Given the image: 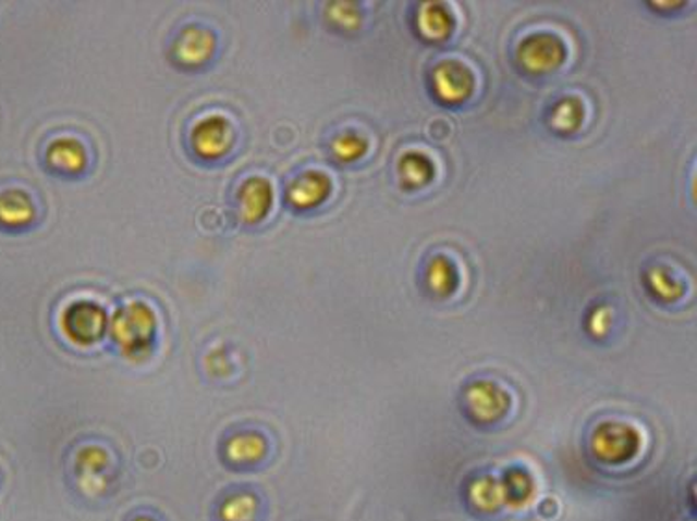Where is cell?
<instances>
[{
  "label": "cell",
  "instance_id": "cell-18",
  "mask_svg": "<svg viewBox=\"0 0 697 521\" xmlns=\"http://www.w3.org/2000/svg\"><path fill=\"white\" fill-rule=\"evenodd\" d=\"M646 288L657 301L673 302L685 294V286L672 270L665 265H655L644 273Z\"/></svg>",
  "mask_w": 697,
  "mask_h": 521
},
{
  "label": "cell",
  "instance_id": "cell-19",
  "mask_svg": "<svg viewBox=\"0 0 697 521\" xmlns=\"http://www.w3.org/2000/svg\"><path fill=\"white\" fill-rule=\"evenodd\" d=\"M467 497H469L470 505L482 512H493V510L501 509L502 505H506V494H504L502 481L489 477V475L475 479L467 488Z\"/></svg>",
  "mask_w": 697,
  "mask_h": 521
},
{
  "label": "cell",
  "instance_id": "cell-2",
  "mask_svg": "<svg viewBox=\"0 0 697 521\" xmlns=\"http://www.w3.org/2000/svg\"><path fill=\"white\" fill-rule=\"evenodd\" d=\"M273 451L272 436L257 425H233L223 431L216 444V455L223 470L235 475L265 470Z\"/></svg>",
  "mask_w": 697,
  "mask_h": 521
},
{
  "label": "cell",
  "instance_id": "cell-20",
  "mask_svg": "<svg viewBox=\"0 0 697 521\" xmlns=\"http://www.w3.org/2000/svg\"><path fill=\"white\" fill-rule=\"evenodd\" d=\"M584 108L577 97H564L554 102L549 113V125L557 134H571L583 125Z\"/></svg>",
  "mask_w": 697,
  "mask_h": 521
},
{
  "label": "cell",
  "instance_id": "cell-16",
  "mask_svg": "<svg viewBox=\"0 0 697 521\" xmlns=\"http://www.w3.org/2000/svg\"><path fill=\"white\" fill-rule=\"evenodd\" d=\"M425 283L431 296L441 297V299L451 297L460 284L456 264L443 255L431 258L426 268Z\"/></svg>",
  "mask_w": 697,
  "mask_h": 521
},
{
  "label": "cell",
  "instance_id": "cell-3",
  "mask_svg": "<svg viewBox=\"0 0 697 521\" xmlns=\"http://www.w3.org/2000/svg\"><path fill=\"white\" fill-rule=\"evenodd\" d=\"M110 342L127 360L149 357L159 336V321L146 302L131 301L112 315L108 323Z\"/></svg>",
  "mask_w": 697,
  "mask_h": 521
},
{
  "label": "cell",
  "instance_id": "cell-1",
  "mask_svg": "<svg viewBox=\"0 0 697 521\" xmlns=\"http://www.w3.org/2000/svg\"><path fill=\"white\" fill-rule=\"evenodd\" d=\"M123 473V455L105 436H81L65 451V486L73 499L88 509H102L120 494Z\"/></svg>",
  "mask_w": 697,
  "mask_h": 521
},
{
  "label": "cell",
  "instance_id": "cell-4",
  "mask_svg": "<svg viewBox=\"0 0 697 521\" xmlns=\"http://www.w3.org/2000/svg\"><path fill=\"white\" fill-rule=\"evenodd\" d=\"M268 503L254 484L235 483L216 494L210 503L209 521H265Z\"/></svg>",
  "mask_w": 697,
  "mask_h": 521
},
{
  "label": "cell",
  "instance_id": "cell-17",
  "mask_svg": "<svg viewBox=\"0 0 697 521\" xmlns=\"http://www.w3.org/2000/svg\"><path fill=\"white\" fill-rule=\"evenodd\" d=\"M418 34L428 41H441L454 30V20L443 4H425L418 8Z\"/></svg>",
  "mask_w": 697,
  "mask_h": 521
},
{
  "label": "cell",
  "instance_id": "cell-6",
  "mask_svg": "<svg viewBox=\"0 0 697 521\" xmlns=\"http://www.w3.org/2000/svg\"><path fill=\"white\" fill-rule=\"evenodd\" d=\"M107 312L97 302L75 301L65 308L60 327L75 346H94L108 333Z\"/></svg>",
  "mask_w": 697,
  "mask_h": 521
},
{
  "label": "cell",
  "instance_id": "cell-12",
  "mask_svg": "<svg viewBox=\"0 0 697 521\" xmlns=\"http://www.w3.org/2000/svg\"><path fill=\"white\" fill-rule=\"evenodd\" d=\"M273 204L272 184L267 178L252 176L236 191V214L242 225H259Z\"/></svg>",
  "mask_w": 697,
  "mask_h": 521
},
{
  "label": "cell",
  "instance_id": "cell-13",
  "mask_svg": "<svg viewBox=\"0 0 697 521\" xmlns=\"http://www.w3.org/2000/svg\"><path fill=\"white\" fill-rule=\"evenodd\" d=\"M331 194V183L328 176L318 171H305L296 176L286 188L289 207L305 212L320 207Z\"/></svg>",
  "mask_w": 697,
  "mask_h": 521
},
{
  "label": "cell",
  "instance_id": "cell-21",
  "mask_svg": "<svg viewBox=\"0 0 697 521\" xmlns=\"http://www.w3.org/2000/svg\"><path fill=\"white\" fill-rule=\"evenodd\" d=\"M399 176L407 189L423 188L433 176V164L423 152H407L400 160Z\"/></svg>",
  "mask_w": 697,
  "mask_h": 521
},
{
  "label": "cell",
  "instance_id": "cell-10",
  "mask_svg": "<svg viewBox=\"0 0 697 521\" xmlns=\"http://www.w3.org/2000/svg\"><path fill=\"white\" fill-rule=\"evenodd\" d=\"M463 407L476 423H493L506 415L510 396L491 381H475L463 389Z\"/></svg>",
  "mask_w": 697,
  "mask_h": 521
},
{
  "label": "cell",
  "instance_id": "cell-25",
  "mask_svg": "<svg viewBox=\"0 0 697 521\" xmlns=\"http://www.w3.org/2000/svg\"><path fill=\"white\" fill-rule=\"evenodd\" d=\"M612 327V308L607 305H597L586 318V331L594 338H602Z\"/></svg>",
  "mask_w": 697,
  "mask_h": 521
},
{
  "label": "cell",
  "instance_id": "cell-9",
  "mask_svg": "<svg viewBox=\"0 0 697 521\" xmlns=\"http://www.w3.org/2000/svg\"><path fill=\"white\" fill-rule=\"evenodd\" d=\"M235 144V131L228 120L212 115L191 131V152L199 162L216 164L228 157Z\"/></svg>",
  "mask_w": 697,
  "mask_h": 521
},
{
  "label": "cell",
  "instance_id": "cell-23",
  "mask_svg": "<svg viewBox=\"0 0 697 521\" xmlns=\"http://www.w3.org/2000/svg\"><path fill=\"white\" fill-rule=\"evenodd\" d=\"M506 505H523L533 496L534 483L530 475L523 470H510L502 479Z\"/></svg>",
  "mask_w": 697,
  "mask_h": 521
},
{
  "label": "cell",
  "instance_id": "cell-11",
  "mask_svg": "<svg viewBox=\"0 0 697 521\" xmlns=\"http://www.w3.org/2000/svg\"><path fill=\"white\" fill-rule=\"evenodd\" d=\"M475 91V75L465 63L449 60L431 71V94L443 104H462Z\"/></svg>",
  "mask_w": 697,
  "mask_h": 521
},
{
  "label": "cell",
  "instance_id": "cell-24",
  "mask_svg": "<svg viewBox=\"0 0 697 521\" xmlns=\"http://www.w3.org/2000/svg\"><path fill=\"white\" fill-rule=\"evenodd\" d=\"M328 21L337 30L352 32L362 23V10L352 2H337L328 8Z\"/></svg>",
  "mask_w": 697,
  "mask_h": 521
},
{
  "label": "cell",
  "instance_id": "cell-26",
  "mask_svg": "<svg viewBox=\"0 0 697 521\" xmlns=\"http://www.w3.org/2000/svg\"><path fill=\"white\" fill-rule=\"evenodd\" d=\"M121 521H170L166 518L159 509L155 507H134L133 510H129L127 514L123 516Z\"/></svg>",
  "mask_w": 697,
  "mask_h": 521
},
{
  "label": "cell",
  "instance_id": "cell-5",
  "mask_svg": "<svg viewBox=\"0 0 697 521\" xmlns=\"http://www.w3.org/2000/svg\"><path fill=\"white\" fill-rule=\"evenodd\" d=\"M218 38L204 25H186L175 34L170 47V60L183 71H201L215 60Z\"/></svg>",
  "mask_w": 697,
  "mask_h": 521
},
{
  "label": "cell",
  "instance_id": "cell-27",
  "mask_svg": "<svg viewBox=\"0 0 697 521\" xmlns=\"http://www.w3.org/2000/svg\"><path fill=\"white\" fill-rule=\"evenodd\" d=\"M2 483H4V475H2V471H0V488H2Z\"/></svg>",
  "mask_w": 697,
  "mask_h": 521
},
{
  "label": "cell",
  "instance_id": "cell-7",
  "mask_svg": "<svg viewBox=\"0 0 697 521\" xmlns=\"http://www.w3.org/2000/svg\"><path fill=\"white\" fill-rule=\"evenodd\" d=\"M565 60V44L551 32H536L526 36L517 49V62L526 75H549Z\"/></svg>",
  "mask_w": 697,
  "mask_h": 521
},
{
  "label": "cell",
  "instance_id": "cell-22",
  "mask_svg": "<svg viewBox=\"0 0 697 521\" xmlns=\"http://www.w3.org/2000/svg\"><path fill=\"white\" fill-rule=\"evenodd\" d=\"M367 139L359 134L344 133L337 136L330 145L331 157L341 164H352L367 152Z\"/></svg>",
  "mask_w": 697,
  "mask_h": 521
},
{
  "label": "cell",
  "instance_id": "cell-14",
  "mask_svg": "<svg viewBox=\"0 0 697 521\" xmlns=\"http://www.w3.org/2000/svg\"><path fill=\"white\" fill-rule=\"evenodd\" d=\"M47 168L60 176H81L88 168V151L76 138H58L45 154Z\"/></svg>",
  "mask_w": 697,
  "mask_h": 521
},
{
  "label": "cell",
  "instance_id": "cell-8",
  "mask_svg": "<svg viewBox=\"0 0 697 521\" xmlns=\"http://www.w3.org/2000/svg\"><path fill=\"white\" fill-rule=\"evenodd\" d=\"M640 449V434L623 421H604L591 436V451L607 464H622Z\"/></svg>",
  "mask_w": 697,
  "mask_h": 521
},
{
  "label": "cell",
  "instance_id": "cell-15",
  "mask_svg": "<svg viewBox=\"0 0 697 521\" xmlns=\"http://www.w3.org/2000/svg\"><path fill=\"white\" fill-rule=\"evenodd\" d=\"M36 220V204L30 195L17 189L0 194V226L25 228Z\"/></svg>",
  "mask_w": 697,
  "mask_h": 521
}]
</instances>
